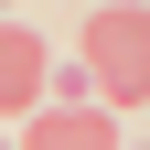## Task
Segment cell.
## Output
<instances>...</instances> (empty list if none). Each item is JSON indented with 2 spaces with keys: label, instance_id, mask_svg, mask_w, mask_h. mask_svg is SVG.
<instances>
[{
  "label": "cell",
  "instance_id": "6da1fadb",
  "mask_svg": "<svg viewBox=\"0 0 150 150\" xmlns=\"http://www.w3.org/2000/svg\"><path fill=\"white\" fill-rule=\"evenodd\" d=\"M75 75H86L97 107H150V11H139V0L86 11V32H75Z\"/></svg>",
  "mask_w": 150,
  "mask_h": 150
},
{
  "label": "cell",
  "instance_id": "7a4b0ae2",
  "mask_svg": "<svg viewBox=\"0 0 150 150\" xmlns=\"http://www.w3.org/2000/svg\"><path fill=\"white\" fill-rule=\"evenodd\" d=\"M22 150H118V107H43Z\"/></svg>",
  "mask_w": 150,
  "mask_h": 150
},
{
  "label": "cell",
  "instance_id": "3957f363",
  "mask_svg": "<svg viewBox=\"0 0 150 150\" xmlns=\"http://www.w3.org/2000/svg\"><path fill=\"white\" fill-rule=\"evenodd\" d=\"M43 75H54V54L22 22H0V107H43Z\"/></svg>",
  "mask_w": 150,
  "mask_h": 150
}]
</instances>
